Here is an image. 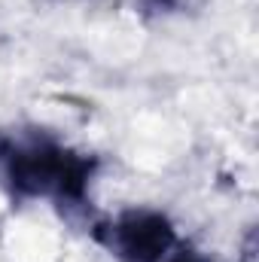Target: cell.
I'll list each match as a JSON object with an SVG mask.
<instances>
[{
  "label": "cell",
  "instance_id": "obj_1",
  "mask_svg": "<svg viewBox=\"0 0 259 262\" xmlns=\"http://www.w3.org/2000/svg\"><path fill=\"white\" fill-rule=\"evenodd\" d=\"M119 244L131 259L149 262L171 247V229L162 216H149V213L128 216L119 226Z\"/></svg>",
  "mask_w": 259,
  "mask_h": 262
}]
</instances>
